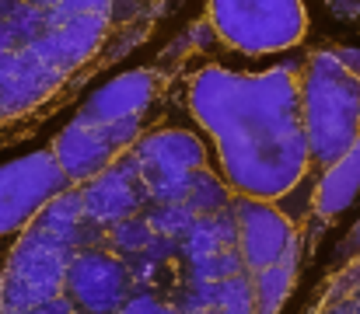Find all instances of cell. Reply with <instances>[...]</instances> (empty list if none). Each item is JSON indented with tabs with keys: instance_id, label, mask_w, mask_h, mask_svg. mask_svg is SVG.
Returning <instances> with one entry per match:
<instances>
[{
	"instance_id": "6da1fadb",
	"label": "cell",
	"mask_w": 360,
	"mask_h": 314,
	"mask_svg": "<svg viewBox=\"0 0 360 314\" xmlns=\"http://www.w3.org/2000/svg\"><path fill=\"white\" fill-rule=\"evenodd\" d=\"M241 213L168 91L133 147L0 248V314H280L294 290L252 266Z\"/></svg>"
},
{
	"instance_id": "7a4b0ae2",
	"label": "cell",
	"mask_w": 360,
	"mask_h": 314,
	"mask_svg": "<svg viewBox=\"0 0 360 314\" xmlns=\"http://www.w3.org/2000/svg\"><path fill=\"white\" fill-rule=\"evenodd\" d=\"M172 95L207 147L224 185L287 213L315 237L319 171L304 122L308 42L276 56H241L217 42L203 14L175 39Z\"/></svg>"
},
{
	"instance_id": "3957f363",
	"label": "cell",
	"mask_w": 360,
	"mask_h": 314,
	"mask_svg": "<svg viewBox=\"0 0 360 314\" xmlns=\"http://www.w3.org/2000/svg\"><path fill=\"white\" fill-rule=\"evenodd\" d=\"M179 0H0V150L136 53Z\"/></svg>"
},
{
	"instance_id": "277c9868",
	"label": "cell",
	"mask_w": 360,
	"mask_h": 314,
	"mask_svg": "<svg viewBox=\"0 0 360 314\" xmlns=\"http://www.w3.org/2000/svg\"><path fill=\"white\" fill-rule=\"evenodd\" d=\"M304 122L319 171L315 237L360 192V53L343 46H311L304 53Z\"/></svg>"
},
{
	"instance_id": "5b68a950",
	"label": "cell",
	"mask_w": 360,
	"mask_h": 314,
	"mask_svg": "<svg viewBox=\"0 0 360 314\" xmlns=\"http://www.w3.org/2000/svg\"><path fill=\"white\" fill-rule=\"evenodd\" d=\"M203 21L221 46L241 56H276L308 42L311 14L304 0H207Z\"/></svg>"
},
{
	"instance_id": "8992f818",
	"label": "cell",
	"mask_w": 360,
	"mask_h": 314,
	"mask_svg": "<svg viewBox=\"0 0 360 314\" xmlns=\"http://www.w3.org/2000/svg\"><path fill=\"white\" fill-rule=\"evenodd\" d=\"M74 185L77 182L70 178L67 164L60 161L53 140H46L39 150L4 164L0 168V248H11L42 209Z\"/></svg>"
},
{
	"instance_id": "52a82bcc",
	"label": "cell",
	"mask_w": 360,
	"mask_h": 314,
	"mask_svg": "<svg viewBox=\"0 0 360 314\" xmlns=\"http://www.w3.org/2000/svg\"><path fill=\"white\" fill-rule=\"evenodd\" d=\"M347 241L360 244V220L350 227ZM304 314H360V248L343 255V262L326 276Z\"/></svg>"
},
{
	"instance_id": "ba28073f",
	"label": "cell",
	"mask_w": 360,
	"mask_h": 314,
	"mask_svg": "<svg viewBox=\"0 0 360 314\" xmlns=\"http://www.w3.org/2000/svg\"><path fill=\"white\" fill-rule=\"evenodd\" d=\"M336 21H343V25H350V28H357L360 32V0H319Z\"/></svg>"
}]
</instances>
